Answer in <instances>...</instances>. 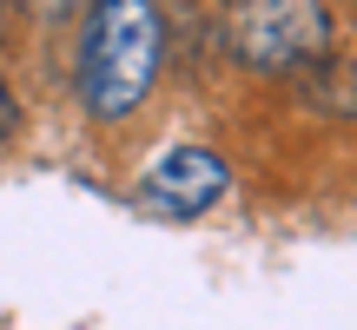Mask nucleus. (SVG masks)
<instances>
[{"label":"nucleus","instance_id":"nucleus-3","mask_svg":"<svg viewBox=\"0 0 357 330\" xmlns=\"http://www.w3.org/2000/svg\"><path fill=\"white\" fill-rule=\"evenodd\" d=\"M225 185H231V172H225L218 152H205V146H178V152H166L153 172H146L139 198L153 205V212H166V218H199L205 205L225 198Z\"/></svg>","mask_w":357,"mask_h":330},{"label":"nucleus","instance_id":"nucleus-1","mask_svg":"<svg viewBox=\"0 0 357 330\" xmlns=\"http://www.w3.org/2000/svg\"><path fill=\"white\" fill-rule=\"evenodd\" d=\"M166 53V20L153 0H93L79 26V106L93 119H126L159 79Z\"/></svg>","mask_w":357,"mask_h":330},{"label":"nucleus","instance_id":"nucleus-2","mask_svg":"<svg viewBox=\"0 0 357 330\" xmlns=\"http://www.w3.org/2000/svg\"><path fill=\"white\" fill-rule=\"evenodd\" d=\"M331 47V13L318 0H238L231 7V53L258 73H305Z\"/></svg>","mask_w":357,"mask_h":330},{"label":"nucleus","instance_id":"nucleus-5","mask_svg":"<svg viewBox=\"0 0 357 330\" xmlns=\"http://www.w3.org/2000/svg\"><path fill=\"white\" fill-rule=\"evenodd\" d=\"M26 7H47L53 13V7H73V0H26Z\"/></svg>","mask_w":357,"mask_h":330},{"label":"nucleus","instance_id":"nucleus-4","mask_svg":"<svg viewBox=\"0 0 357 330\" xmlns=\"http://www.w3.org/2000/svg\"><path fill=\"white\" fill-rule=\"evenodd\" d=\"M13 132V93H7V79H0V139Z\"/></svg>","mask_w":357,"mask_h":330}]
</instances>
